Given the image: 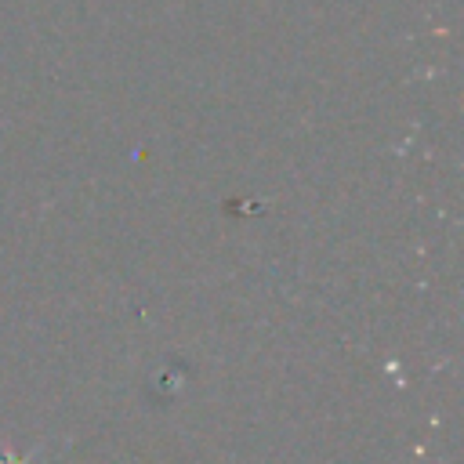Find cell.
Segmentation results:
<instances>
[{
	"label": "cell",
	"instance_id": "6da1fadb",
	"mask_svg": "<svg viewBox=\"0 0 464 464\" xmlns=\"http://www.w3.org/2000/svg\"><path fill=\"white\" fill-rule=\"evenodd\" d=\"M36 457H40V450H33L29 457H14L11 450H4V446H0V464H33Z\"/></svg>",
	"mask_w": 464,
	"mask_h": 464
}]
</instances>
